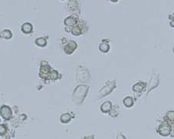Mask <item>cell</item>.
<instances>
[{
	"mask_svg": "<svg viewBox=\"0 0 174 139\" xmlns=\"http://www.w3.org/2000/svg\"><path fill=\"white\" fill-rule=\"evenodd\" d=\"M62 1H63V0H62Z\"/></svg>",
	"mask_w": 174,
	"mask_h": 139,
	"instance_id": "obj_30",
	"label": "cell"
},
{
	"mask_svg": "<svg viewBox=\"0 0 174 139\" xmlns=\"http://www.w3.org/2000/svg\"><path fill=\"white\" fill-rule=\"evenodd\" d=\"M115 87H116V81L115 80H108L98 92V97L103 98L104 97L108 96L115 90Z\"/></svg>",
	"mask_w": 174,
	"mask_h": 139,
	"instance_id": "obj_2",
	"label": "cell"
},
{
	"mask_svg": "<svg viewBox=\"0 0 174 139\" xmlns=\"http://www.w3.org/2000/svg\"><path fill=\"white\" fill-rule=\"evenodd\" d=\"M62 76L60 75V73H59L58 71H56V70L52 69L50 72V80H53V81H55L56 80H59V79H61Z\"/></svg>",
	"mask_w": 174,
	"mask_h": 139,
	"instance_id": "obj_17",
	"label": "cell"
},
{
	"mask_svg": "<svg viewBox=\"0 0 174 139\" xmlns=\"http://www.w3.org/2000/svg\"><path fill=\"white\" fill-rule=\"evenodd\" d=\"M165 118L168 119L169 121H174V111H169L166 113V115Z\"/></svg>",
	"mask_w": 174,
	"mask_h": 139,
	"instance_id": "obj_23",
	"label": "cell"
},
{
	"mask_svg": "<svg viewBox=\"0 0 174 139\" xmlns=\"http://www.w3.org/2000/svg\"><path fill=\"white\" fill-rule=\"evenodd\" d=\"M112 102L108 101L104 102V103L102 104V106L100 107V110H101V111H102V113L106 114V113H109L110 111L112 110Z\"/></svg>",
	"mask_w": 174,
	"mask_h": 139,
	"instance_id": "obj_14",
	"label": "cell"
},
{
	"mask_svg": "<svg viewBox=\"0 0 174 139\" xmlns=\"http://www.w3.org/2000/svg\"><path fill=\"white\" fill-rule=\"evenodd\" d=\"M0 115L4 120H9L13 118V111L7 105H3L0 107Z\"/></svg>",
	"mask_w": 174,
	"mask_h": 139,
	"instance_id": "obj_7",
	"label": "cell"
},
{
	"mask_svg": "<svg viewBox=\"0 0 174 139\" xmlns=\"http://www.w3.org/2000/svg\"><path fill=\"white\" fill-rule=\"evenodd\" d=\"M35 44L40 47H45L46 44H47V41H46V38L40 37L36 39L35 40Z\"/></svg>",
	"mask_w": 174,
	"mask_h": 139,
	"instance_id": "obj_19",
	"label": "cell"
},
{
	"mask_svg": "<svg viewBox=\"0 0 174 139\" xmlns=\"http://www.w3.org/2000/svg\"><path fill=\"white\" fill-rule=\"evenodd\" d=\"M78 21H79V20H78V17H76V16H70L67 17V18L64 19V23L65 26L73 28V27L75 26L76 25L78 24Z\"/></svg>",
	"mask_w": 174,
	"mask_h": 139,
	"instance_id": "obj_10",
	"label": "cell"
},
{
	"mask_svg": "<svg viewBox=\"0 0 174 139\" xmlns=\"http://www.w3.org/2000/svg\"><path fill=\"white\" fill-rule=\"evenodd\" d=\"M173 53H174V47H173Z\"/></svg>",
	"mask_w": 174,
	"mask_h": 139,
	"instance_id": "obj_28",
	"label": "cell"
},
{
	"mask_svg": "<svg viewBox=\"0 0 174 139\" xmlns=\"http://www.w3.org/2000/svg\"><path fill=\"white\" fill-rule=\"evenodd\" d=\"M118 110H119V107L115 105V106H113L112 108L110 111V112L108 114L112 118H117V116L118 115Z\"/></svg>",
	"mask_w": 174,
	"mask_h": 139,
	"instance_id": "obj_21",
	"label": "cell"
},
{
	"mask_svg": "<svg viewBox=\"0 0 174 139\" xmlns=\"http://www.w3.org/2000/svg\"><path fill=\"white\" fill-rule=\"evenodd\" d=\"M159 84V75L158 73H153L150 78L149 83L148 85V93L153 91V89L156 88Z\"/></svg>",
	"mask_w": 174,
	"mask_h": 139,
	"instance_id": "obj_9",
	"label": "cell"
},
{
	"mask_svg": "<svg viewBox=\"0 0 174 139\" xmlns=\"http://www.w3.org/2000/svg\"><path fill=\"white\" fill-rule=\"evenodd\" d=\"M110 1H112L113 3H116V2H118V0H110Z\"/></svg>",
	"mask_w": 174,
	"mask_h": 139,
	"instance_id": "obj_26",
	"label": "cell"
},
{
	"mask_svg": "<svg viewBox=\"0 0 174 139\" xmlns=\"http://www.w3.org/2000/svg\"><path fill=\"white\" fill-rule=\"evenodd\" d=\"M90 79V73L85 67H78L76 72V80L79 83H85Z\"/></svg>",
	"mask_w": 174,
	"mask_h": 139,
	"instance_id": "obj_4",
	"label": "cell"
},
{
	"mask_svg": "<svg viewBox=\"0 0 174 139\" xmlns=\"http://www.w3.org/2000/svg\"><path fill=\"white\" fill-rule=\"evenodd\" d=\"M7 131H8V129H7L6 124H0V135H1V136L5 135V134L7 133Z\"/></svg>",
	"mask_w": 174,
	"mask_h": 139,
	"instance_id": "obj_22",
	"label": "cell"
},
{
	"mask_svg": "<svg viewBox=\"0 0 174 139\" xmlns=\"http://www.w3.org/2000/svg\"><path fill=\"white\" fill-rule=\"evenodd\" d=\"M173 21H174V16H173Z\"/></svg>",
	"mask_w": 174,
	"mask_h": 139,
	"instance_id": "obj_27",
	"label": "cell"
},
{
	"mask_svg": "<svg viewBox=\"0 0 174 139\" xmlns=\"http://www.w3.org/2000/svg\"><path fill=\"white\" fill-rule=\"evenodd\" d=\"M123 104L126 107H131L134 105V100L130 96L126 97L124 98Z\"/></svg>",
	"mask_w": 174,
	"mask_h": 139,
	"instance_id": "obj_20",
	"label": "cell"
},
{
	"mask_svg": "<svg viewBox=\"0 0 174 139\" xmlns=\"http://www.w3.org/2000/svg\"><path fill=\"white\" fill-rule=\"evenodd\" d=\"M68 9L72 12H76V10L78 9L79 10V3L75 1V0H72L68 3Z\"/></svg>",
	"mask_w": 174,
	"mask_h": 139,
	"instance_id": "obj_18",
	"label": "cell"
},
{
	"mask_svg": "<svg viewBox=\"0 0 174 139\" xmlns=\"http://www.w3.org/2000/svg\"><path fill=\"white\" fill-rule=\"evenodd\" d=\"M78 48V44L77 43L74 41V40H70L69 42H67L63 47L64 52L65 54L67 55H71V54L76 50V49Z\"/></svg>",
	"mask_w": 174,
	"mask_h": 139,
	"instance_id": "obj_8",
	"label": "cell"
},
{
	"mask_svg": "<svg viewBox=\"0 0 174 139\" xmlns=\"http://www.w3.org/2000/svg\"><path fill=\"white\" fill-rule=\"evenodd\" d=\"M74 118V113H65V114H63V115H60V120L61 123L67 124L69 123L70 121L71 120V119Z\"/></svg>",
	"mask_w": 174,
	"mask_h": 139,
	"instance_id": "obj_12",
	"label": "cell"
},
{
	"mask_svg": "<svg viewBox=\"0 0 174 139\" xmlns=\"http://www.w3.org/2000/svg\"><path fill=\"white\" fill-rule=\"evenodd\" d=\"M82 21L79 20L78 23L75 26H74L71 30V33L74 36H80L81 34H84V32H87V30H88V28L85 22H84V23H81Z\"/></svg>",
	"mask_w": 174,
	"mask_h": 139,
	"instance_id": "obj_5",
	"label": "cell"
},
{
	"mask_svg": "<svg viewBox=\"0 0 174 139\" xmlns=\"http://www.w3.org/2000/svg\"><path fill=\"white\" fill-rule=\"evenodd\" d=\"M89 91L88 86L85 84H80L74 90V93L72 95V99L74 103L77 105H80L85 99L86 96L88 95Z\"/></svg>",
	"mask_w": 174,
	"mask_h": 139,
	"instance_id": "obj_1",
	"label": "cell"
},
{
	"mask_svg": "<svg viewBox=\"0 0 174 139\" xmlns=\"http://www.w3.org/2000/svg\"><path fill=\"white\" fill-rule=\"evenodd\" d=\"M109 40H102V43L99 45V50L104 54H106L108 53L110 50V45L108 42H109Z\"/></svg>",
	"mask_w": 174,
	"mask_h": 139,
	"instance_id": "obj_13",
	"label": "cell"
},
{
	"mask_svg": "<svg viewBox=\"0 0 174 139\" xmlns=\"http://www.w3.org/2000/svg\"><path fill=\"white\" fill-rule=\"evenodd\" d=\"M13 37V33L9 30H4L0 32V38L3 40H10Z\"/></svg>",
	"mask_w": 174,
	"mask_h": 139,
	"instance_id": "obj_16",
	"label": "cell"
},
{
	"mask_svg": "<svg viewBox=\"0 0 174 139\" xmlns=\"http://www.w3.org/2000/svg\"><path fill=\"white\" fill-rule=\"evenodd\" d=\"M172 131H173V128L170 125V124L168 122H164L159 124L158 127V133L160 134L161 136L167 137L170 135Z\"/></svg>",
	"mask_w": 174,
	"mask_h": 139,
	"instance_id": "obj_6",
	"label": "cell"
},
{
	"mask_svg": "<svg viewBox=\"0 0 174 139\" xmlns=\"http://www.w3.org/2000/svg\"><path fill=\"white\" fill-rule=\"evenodd\" d=\"M117 139H127L126 138V137L124 135V134H122V133H119V134L117 135Z\"/></svg>",
	"mask_w": 174,
	"mask_h": 139,
	"instance_id": "obj_24",
	"label": "cell"
},
{
	"mask_svg": "<svg viewBox=\"0 0 174 139\" xmlns=\"http://www.w3.org/2000/svg\"><path fill=\"white\" fill-rule=\"evenodd\" d=\"M147 87V83L145 82H142V81H139L138 83L133 85L132 87V91H134L135 93H139L141 94L143 91L145 90V88Z\"/></svg>",
	"mask_w": 174,
	"mask_h": 139,
	"instance_id": "obj_11",
	"label": "cell"
},
{
	"mask_svg": "<svg viewBox=\"0 0 174 139\" xmlns=\"http://www.w3.org/2000/svg\"><path fill=\"white\" fill-rule=\"evenodd\" d=\"M0 122H1V119H0Z\"/></svg>",
	"mask_w": 174,
	"mask_h": 139,
	"instance_id": "obj_29",
	"label": "cell"
},
{
	"mask_svg": "<svg viewBox=\"0 0 174 139\" xmlns=\"http://www.w3.org/2000/svg\"><path fill=\"white\" fill-rule=\"evenodd\" d=\"M52 68L46 61H41L40 63V72L39 77L43 80H50V74Z\"/></svg>",
	"mask_w": 174,
	"mask_h": 139,
	"instance_id": "obj_3",
	"label": "cell"
},
{
	"mask_svg": "<svg viewBox=\"0 0 174 139\" xmlns=\"http://www.w3.org/2000/svg\"><path fill=\"white\" fill-rule=\"evenodd\" d=\"M81 139H94V135L91 134V135H88V136H85L82 138Z\"/></svg>",
	"mask_w": 174,
	"mask_h": 139,
	"instance_id": "obj_25",
	"label": "cell"
},
{
	"mask_svg": "<svg viewBox=\"0 0 174 139\" xmlns=\"http://www.w3.org/2000/svg\"><path fill=\"white\" fill-rule=\"evenodd\" d=\"M21 30L25 34H30L31 32H33V25L30 23H25L22 25Z\"/></svg>",
	"mask_w": 174,
	"mask_h": 139,
	"instance_id": "obj_15",
	"label": "cell"
}]
</instances>
